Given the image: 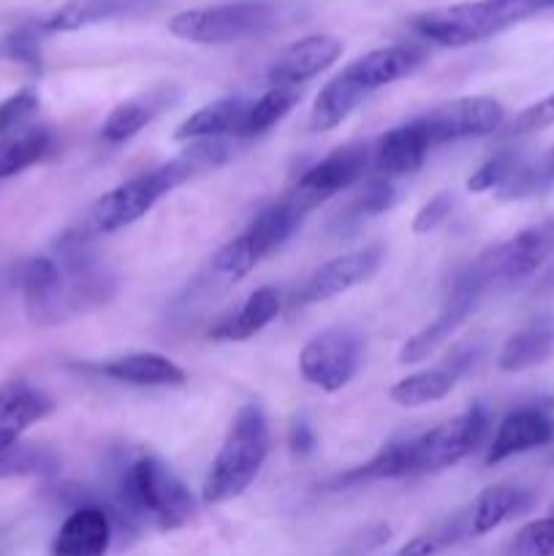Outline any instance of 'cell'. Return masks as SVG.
Returning a JSON list of instances; mask_svg holds the SVG:
<instances>
[{
  "mask_svg": "<svg viewBox=\"0 0 554 556\" xmlns=\"http://www.w3.org/2000/svg\"><path fill=\"white\" fill-rule=\"evenodd\" d=\"M228 155V144L223 139H199L190 141L188 150L179 152L163 166L141 172L130 177L128 182L117 185L109 193H103L90 212L85 215L79 226L81 239L103 237V233H114L119 228L130 226L139 217H144L163 195L172 193L174 188L185 185L188 179L199 177V174L212 172L221 166Z\"/></svg>",
  "mask_w": 554,
  "mask_h": 556,
  "instance_id": "6da1fadb",
  "label": "cell"
},
{
  "mask_svg": "<svg viewBox=\"0 0 554 556\" xmlns=\"http://www.w3.org/2000/svg\"><path fill=\"white\" fill-rule=\"evenodd\" d=\"M117 505L134 525L163 532L190 525L199 508L190 489L155 454H139L125 465L117 478Z\"/></svg>",
  "mask_w": 554,
  "mask_h": 556,
  "instance_id": "7a4b0ae2",
  "label": "cell"
},
{
  "mask_svg": "<svg viewBox=\"0 0 554 556\" xmlns=\"http://www.w3.org/2000/svg\"><path fill=\"white\" fill-rule=\"evenodd\" d=\"M302 20V5L282 0H234V3L204 5L179 11L168 20V33L188 43L217 47L275 33Z\"/></svg>",
  "mask_w": 554,
  "mask_h": 556,
  "instance_id": "3957f363",
  "label": "cell"
},
{
  "mask_svg": "<svg viewBox=\"0 0 554 556\" xmlns=\"http://www.w3.org/2000/svg\"><path fill=\"white\" fill-rule=\"evenodd\" d=\"M269 456V421L259 402L239 407L221 451L206 470L201 497L206 505H223L250 489Z\"/></svg>",
  "mask_w": 554,
  "mask_h": 556,
  "instance_id": "277c9868",
  "label": "cell"
},
{
  "mask_svg": "<svg viewBox=\"0 0 554 556\" xmlns=\"http://www.w3.org/2000/svg\"><path fill=\"white\" fill-rule=\"evenodd\" d=\"M549 5H554V0H470L421 11L413 16L411 27L440 47H470Z\"/></svg>",
  "mask_w": 554,
  "mask_h": 556,
  "instance_id": "5b68a950",
  "label": "cell"
},
{
  "mask_svg": "<svg viewBox=\"0 0 554 556\" xmlns=\"http://www.w3.org/2000/svg\"><path fill=\"white\" fill-rule=\"evenodd\" d=\"M302 217V212L288 199L261 210L239 237H234L231 242L217 250L215 258H212V271L226 277V280L244 277L297 231Z\"/></svg>",
  "mask_w": 554,
  "mask_h": 556,
  "instance_id": "8992f818",
  "label": "cell"
},
{
  "mask_svg": "<svg viewBox=\"0 0 554 556\" xmlns=\"http://www.w3.org/2000/svg\"><path fill=\"white\" fill-rule=\"evenodd\" d=\"M489 432V410L476 402L459 416L438 424L429 432L413 438V462H416V476H432L456 465L465 456L481 445Z\"/></svg>",
  "mask_w": 554,
  "mask_h": 556,
  "instance_id": "52a82bcc",
  "label": "cell"
},
{
  "mask_svg": "<svg viewBox=\"0 0 554 556\" xmlns=\"http://www.w3.org/2000/svg\"><path fill=\"white\" fill-rule=\"evenodd\" d=\"M554 255V220L525 228L508 242L498 244L470 264L483 280V286H511L536 275Z\"/></svg>",
  "mask_w": 554,
  "mask_h": 556,
  "instance_id": "ba28073f",
  "label": "cell"
},
{
  "mask_svg": "<svg viewBox=\"0 0 554 556\" xmlns=\"http://www.w3.org/2000/svg\"><path fill=\"white\" fill-rule=\"evenodd\" d=\"M373 166V147L353 141V144L337 147L335 152L324 157V161L313 163L302 177L297 179L293 190L288 193V201L297 206L299 212H310L329 201L331 195L342 193L358 179H364L367 168Z\"/></svg>",
  "mask_w": 554,
  "mask_h": 556,
  "instance_id": "9c48e42d",
  "label": "cell"
},
{
  "mask_svg": "<svg viewBox=\"0 0 554 556\" xmlns=\"http://www.w3.org/2000/svg\"><path fill=\"white\" fill-rule=\"evenodd\" d=\"M362 362V337L351 326H331L304 345L299 356V372L320 391L345 389Z\"/></svg>",
  "mask_w": 554,
  "mask_h": 556,
  "instance_id": "30bf717a",
  "label": "cell"
},
{
  "mask_svg": "<svg viewBox=\"0 0 554 556\" xmlns=\"http://www.w3.org/2000/svg\"><path fill=\"white\" fill-rule=\"evenodd\" d=\"M483 291H487V286H483V280L478 277V271L473 269V266H467L462 275H456L454 286H451L438 318L402 345L400 364H421L424 358H429V353H435L440 345H445L449 337L454 334V331L465 324L467 315L476 309Z\"/></svg>",
  "mask_w": 554,
  "mask_h": 556,
  "instance_id": "8fae6325",
  "label": "cell"
},
{
  "mask_svg": "<svg viewBox=\"0 0 554 556\" xmlns=\"http://www.w3.org/2000/svg\"><path fill=\"white\" fill-rule=\"evenodd\" d=\"M427 128L429 141L445 144L456 139H473V136H489L503 125L505 109L503 103L487 96L456 98V101L443 103L432 109L424 117H418Z\"/></svg>",
  "mask_w": 554,
  "mask_h": 556,
  "instance_id": "7c38bea8",
  "label": "cell"
},
{
  "mask_svg": "<svg viewBox=\"0 0 554 556\" xmlns=\"http://www.w3.org/2000/svg\"><path fill=\"white\" fill-rule=\"evenodd\" d=\"M383 258V244H367V248H358L353 250V253L337 255V258L320 264L318 269L304 280V286L299 288L293 302L302 304V307L304 304L329 302V299L340 296V293L367 282L369 277L380 269Z\"/></svg>",
  "mask_w": 554,
  "mask_h": 556,
  "instance_id": "4fadbf2b",
  "label": "cell"
},
{
  "mask_svg": "<svg viewBox=\"0 0 554 556\" xmlns=\"http://www.w3.org/2000/svg\"><path fill=\"white\" fill-rule=\"evenodd\" d=\"M554 440V405L552 402H530L511 410L494 429L489 445L487 465H500L525 451L543 448Z\"/></svg>",
  "mask_w": 554,
  "mask_h": 556,
  "instance_id": "5bb4252c",
  "label": "cell"
},
{
  "mask_svg": "<svg viewBox=\"0 0 554 556\" xmlns=\"http://www.w3.org/2000/svg\"><path fill=\"white\" fill-rule=\"evenodd\" d=\"M481 356V348L478 345H462L451 353L445 362H440L438 367L424 369V372L407 375L405 380L391 386L389 396L394 405L400 407H421L432 405V402L445 400V396L454 391V386L459 383L462 375L473 367Z\"/></svg>",
  "mask_w": 554,
  "mask_h": 556,
  "instance_id": "9a60e30c",
  "label": "cell"
},
{
  "mask_svg": "<svg viewBox=\"0 0 554 556\" xmlns=\"http://www.w3.org/2000/svg\"><path fill=\"white\" fill-rule=\"evenodd\" d=\"M20 291L25 296L27 315L38 326H58L68 318L65 309L63 269L54 255H36L20 266Z\"/></svg>",
  "mask_w": 554,
  "mask_h": 556,
  "instance_id": "2e32d148",
  "label": "cell"
},
{
  "mask_svg": "<svg viewBox=\"0 0 554 556\" xmlns=\"http://www.w3.org/2000/svg\"><path fill=\"white\" fill-rule=\"evenodd\" d=\"M342 41L335 36H304L286 49L269 68V85L280 87H302L313 76L324 74L326 68L340 60Z\"/></svg>",
  "mask_w": 554,
  "mask_h": 556,
  "instance_id": "e0dca14e",
  "label": "cell"
},
{
  "mask_svg": "<svg viewBox=\"0 0 554 556\" xmlns=\"http://www.w3.org/2000/svg\"><path fill=\"white\" fill-rule=\"evenodd\" d=\"M429 147L432 141H429L427 128L421 119H413L380 136L378 144L373 147V168L386 179L416 174L427 161Z\"/></svg>",
  "mask_w": 554,
  "mask_h": 556,
  "instance_id": "ac0fdd59",
  "label": "cell"
},
{
  "mask_svg": "<svg viewBox=\"0 0 554 556\" xmlns=\"http://www.w3.org/2000/svg\"><path fill=\"white\" fill-rule=\"evenodd\" d=\"M424 58H427V52H424L421 47H413V43H394V47H380L362 54V58L353 60L348 68H342V74L351 81H356L367 96H373L380 87L411 76L413 71L424 63Z\"/></svg>",
  "mask_w": 554,
  "mask_h": 556,
  "instance_id": "d6986e66",
  "label": "cell"
},
{
  "mask_svg": "<svg viewBox=\"0 0 554 556\" xmlns=\"http://www.w3.org/2000/svg\"><path fill=\"white\" fill-rule=\"evenodd\" d=\"M112 546V519L101 505H79L65 516L52 541V556H106Z\"/></svg>",
  "mask_w": 554,
  "mask_h": 556,
  "instance_id": "ffe728a7",
  "label": "cell"
},
{
  "mask_svg": "<svg viewBox=\"0 0 554 556\" xmlns=\"http://www.w3.org/2000/svg\"><path fill=\"white\" fill-rule=\"evenodd\" d=\"M179 101V87L177 85H155L150 90L139 92V96L128 98L119 106L112 109V114L103 123V141L109 144H123V141L134 139L136 134L147 128L152 119L161 117L168 106Z\"/></svg>",
  "mask_w": 554,
  "mask_h": 556,
  "instance_id": "44dd1931",
  "label": "cell"
},
{
  "mask_svg": "<svg viewBox=\"0 0 554 556\" xmlns=\"http://www.w3.org/2000/svg\"><path fill=\"white\" fill-rule=\"evenodd\" d=\"M536 505V492L521 483H494L483 489L476 503L467 508L470 519V538L487 535L511 519H519Z\"/></svg>",
  "mask_w": 554,
  "mask_h": 556,
  "instance_id": "7402d4cb",
  "label": "cell"
},
{
  "mask_svg": "<svg viewBox=\"0 0 554 556\" xmlns=\"http://www.w3.org/2000/svg\"><path fill=\"white\" fill-rule=\"evenodd\" d=\"M155 3L158 0H65L47 20H41V27L43 33H76L119 16L141 14Z\"/></svg>",
  "mask_w": 554,
  "mask_h": 556,
  "instance_id": "603a6c76",
  "label": "cell"
},
{
  "mask_svg": "<svg viewBox=\"0 0 554 556\" xmlns=\"http://www.w3.org/2000/svg\"><path fill=\"white\" fill-rule=\"evenodd\" d=\"M250 101L248 98H221L215 103H206L196 114H190L177 130V141H199V139H244V125H248Z\"/></svg>",
  "mask_w": 554,
  "mask_h": 556,
  "instance_id": "cb8c5ba5",
  "label": "cell"
},
{
  "mask_svg": "<svg viewBox=\"0 0 554 556\" xmlns=\"http://www.w3.org/2000/svg\"><path fill=\"white\" fill-rule=\"evenodd\" d=\"M554 353V315H538L505 340L498 356L503 372H525Z\"/></svg>",
  "mask_w": 554,
  "mask_h": 556,
  "instance_id": "d4e9b609",
  "label": "cell"
},
{
  "mask_svg": "<svg viewBox=\"0 0 554 556\" xmlns=\"http://www.w3.org/2000/svg\"><path fill=\"white\" fill-rule=\"evenodd\" d=\"M416 476V462H413V438L391 440L389 445L378 451L367 465L353 467V470L342 472V476L331 478L324 489H351L358 483L373 481H396V478Z\"/></svg>",
  "mask_w": 554,
  "mask_h": 556,
  "instance_id": "484cf974",
  "label": "cell"
},
{
  "mask_svg": "<svg viewBox=\"0 0 554 556\" xmlns=\"http://www.w3.org/2000/svg\"><path fill=\"white\" fill-rule=\"evenodd\" d=\"M98 372L117 380V383L130 386H166V389H172V386L185 383L182 367L174 364L172 358L161 356V353H130V356L112 358V362H103Z\"/></svg>",
  "mask_w": 554,
  "mask_h": 556,
  "instance_id": "4316f807",
  "label": "cell"
},
{
  "mask_svg": "<svg viewBox=\"0 0 554 556\" xmlns=\"http://www.w3.org/2000/svg\"><path fill=\"white\" fill-rule=\"evenodd\" d=\"M282 302H280V293L275 288H259L248 296V302L237 309L234 315H228L226 320L215 326L210 331L212 340H228V342H242L250 340V337L259 334L266 324L277 318L280 313Z\"/></svg>",
  "mask_w": 554,
  "mask_h": 556,
  "instance_id": "83f0119b",
  "label": "cell"
},
{
  "mask_svg": "<svg viewBox=\"0 0 554 556\" xmlns=\"http://www.w3.org/2000/svg\"><path fill=\"white\" fill-rule=\"evenodd\" d=\"M54 134L47 125H30L20 134L0 139V179L16 177L52 155Z\"/></svg>",
  "mask_w": 554,
  "mask_h": 556,
  "instance_id": "f1b7e54d",
  "label": "cell"
},
{
  "mask_svg": "<svg viewBox=\"0 0 554 556\" xmlns=\"http://www.w3.org/2000/svg\"><path fill=\"white\" fill-rule=\"evenodd\" d=\"M367 98V92L356 85V81L348 79L345 74H337L324 90L318 92L313 103V112H310V128L313 130H331L358 106V103Z\"/></svg>",
  "mask_w": 554,
  "mask_h": 556,
  "instance_id": "f546056e",
  "label": "cell"
},
{
  "mask_svg": "<svg viewBox=\"0 0 554 556\" xmlns=\"http://www.w3.org/2000/svg\"><path fill=\"white\" fill-rule=\"evenodd\" d=\"M394 201H396V188L391 179L386 177L369 179V182L364 185L362 193H358L356 199H353L351 204L337 215L335 228L337 231H353V228H358L364 220H369V217H378L383 215L386 210H391Z\"/></svg>",
  "mask_w": 554,
  "mask_h": 556,
  "instance_id": "4dcf8cb0",
  "label": "cell"
},
{
  "mask_svg": "<svg viewBox=\"0 0 554 556\" xmlns=\"http://www.w3.org/2000/svg\"><path fill=\"white\" fill-rule=\"evenodd\" d=\"M465 538H470V519H467V508L459 514L449 516V519L438 521V525L427 527L424 532H418L413 541H407L400 548V556H435L445 548L456 546Z\"/></svg>",
  "mask_w": 554,
  "mask_h": 556,
  "instance_id": "1f68e13d",
  "label": "cell"
},
{
  "mask_svg": "<svg viewBox=\"0 0 554 556\" xmlns=\"http://www.w3.org/2000/svg\"><path fill=\"white\" fill-rule=\"evenodd\" d=\"M302 98V87H269L261 98L250 101V112H248V125H244V139L250 136H259L264 130H269L272 125L280 123L288 112L299 103Z\"/></svg>",
  "mask_w": 554,
  "mask_h": 556,
  "instance_id": "d6a6232c",
  "label": "cell"
},
{
  "mask_svg": "<svg viewBox=\"0 0 554 556\" xmlns=\"http://www.w3.org/2000/svg\"><path fill=\"white\" fill-rule=\"evenodd\" d=\"M43 36H47V33H43L41 22H36V25H22L3 33V36H0V60L25 65V68L30 71H41Z\"/></svg>",
  "mask_w": 554,
  "mask_h": 556,
  "instance_id": "836d02e7",
  "label": "cell"
},
{
  "mask_svg": "<svg viewBox=\"0 0 554 556\" xmlns=\"http://www.w3.org/2000/svg\"><path fill=\"white\" fill-rule=\"evenodd\" d=\"M521 163H525V157H521L516 150L494 152L492 157H487V161L470 174V179H467V190H470V193H483V190L503 188V185L514 177V172L521 166Z\"/></svg>",
  "mask_w": 554,
  "mask_h": 556,
  "instance_id": "e575fe53",
  "label": "cell"
},
{
  "mask_svg": "<svg viewBox=\"0 0 554 556\" xmlns=\"http://www.w3.org/2000/svg\"><path fill=\"white\" fill-rule=\"evenodd\" d=\"M38 106H41V101H38V92L33 87H22L14 96L5 98L0 103V139H9V136L36 125L33 119H36Z\"/></svg>",
  "mask_w": 554,
  "mask_h": 556,
  "instance_id": "d590c367",
  "label": "cell"
},
{
  "mask_svg": "<svg viewBox=\"0 0 554 556\" xmlns=\"http://www.w3.org/2000/svg\"><path fill=\"white\" fill-rule=\"evenodd\" d=\"M508 556H554V514L521 527L511 541Z\"/></svg>",
  "mask_w": 554,
  "mask_h": 556,
  "instance_id": "8d00e7d4",
  "label": "cell"
},
{
  "mask_svg": "<svg viewBox=\"0 0 554 556\" xmlns=\"http://www.w3.org/2000/svg\"><path fill=\"white\" fill-rule=\"evenodd\" d=\"M554 125V92L552 96L541 98V101L530 103L527 109H521L514 117V123L503 130V136L508 139H519V136L538 134V130H546Z\"/></svg>",
  "mask_w": 554,
  "mask_h": 556,
  "instance_id": "74e56055",
  "label": "cell"
},
{
  "mask_svg": "<svg viewBox=\"0 0 554 556\" xmlns=\"http://www.w3.org/2000/svg\"><path fill=\"white\" fill-rule=\"evenodd\" d=\"M451 206H454V199L451 193H438L416 212V220H413V231L416 233H429L451 215Z\"/></svg>",
  "mask_w": 554,
  "mask_h": 556,
  "instance_id": "f35d334b",
  "label": "cell"
},
{
  "mask_svg": "<svg viewBox=\"0 0 554 556\" xmlns=\"http://www.w3.org/2000/svg\"><path fill=\"white\" fill-rule=\"evenodd\" d=\"M288 445L293 456H310L315 451V429L304 413L293 416L291 429H288Z\"/></svg>",
  "mask_w": 554,
  "mask_h": 556,
  "instance_id": "ab89813d",
  "label": "cell"
},
{
  "mask_svg": "<svg viewBox=\"0 0 554 556\" xmlns=\"http://www.w3.org/2000/svg\"><path fill=\"white\" fill-rule=\"evenodd\" d=\"M538 172H541V179H543V185H554V144H552V150L546 152V155L541 157V161H538Z\"/></svg>",
  "mask_w": 554,
  "mask_h": 556,
  "instance_id": "60d3db41",
  "label": "cell"
},
{
  "mask_svg": "<svg viewBox=\"0 0 554 556\" xmlns=\"http://www.w3.org/2000/svg\"><path fill=\"white\" fill-rule=\"evenodd\" d=\"M536 293H538V296H546V293H554V261L546 266V271H543V275L538 277Z\"/></svg>",
  "mask_w": 554,
  "mask_h": 556,
  "instance_id": "b9f144b4",
  "label": "cell"
},
{
  "mask_svg": "<svg viewBox=\"0 0 554 556\" xmlns=\"http://www.w3.org/2000/svg\"><path fill=\"white\" fill-rule=\"evenodd\" d=\"M549 514H554V503H552V510H549Z\"/></svg>",
  "mask_w": 554,
  "mask_h": 556,
  "instance_id": "7bdbcfd3",
  "label": "cell"
}]
</instances>
